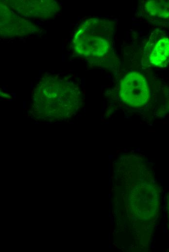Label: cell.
Listing matches in <instances>:
<instances>
[{"mask_svg":"<svg viewBox=\"0 0 169 252\" xmlns=\"http://www.w3.org/2000/svg\"><path fill=\"white\" fill-rule=\"evenodd\" d=\"M114 26L110 21L90 18L82 23L73 38L74 51L88 59L106 56L111 48Z\"/></svg>","mask_w":169,"mask_h":252,"instance_id":"1","label":"cell"},{"mask_svg":"<svg viewBox=\"0 0 169 252\" xmlns=\"http://www.w3.org/2000/svg\"><path fill=\"white\" fill-rule=\"evenodd\" d=\"M121 100L133 107L144 106L150 98V89L145 77L140 72L132 71L121 80L119 90Z\"/></svg>","mask_w":169,"mask_h":252,"instance_id":"2","label":"cell"},{"mask_svg":"<svg viewBox=\"0 0 169 252\" xmlns=\"http://www.w3.org/2000/svg\"><path fill=\"white\" fill-rule=\"evenodd\" d=\"M145 49L151 65L164 67L169 63V37L163 32L152 33Z\"/></svg>","mask_w":169,"mask_h":252,"instance_id":"3","label":"cell"},{"mask_svg":"<svg viewBox=\"0 0 169 252\" xmlns=\"http://www.w3.org/2000/svg\"><path fill=\"white\" fill-rule=\"evenodd\" d=\"M16 3L17 4L13 7L24 16L45 18L53 16L58 10V5L52 1L28 0Z\"/></svg>","mask_w":169,"mask_h":252,"instance_id":"4","label":"cell"},{"mask_svg":"<svg viewBox=\"0 0 169 252\" xmlns=\"http://www.w3.org/2000/svg\"><path fill=\"white\" fill-rule=\"evenodd\" d=\"M148 16L155 21L168 23L169 21V0H149L144 6Z\"/></svg>","mask_w":169,"mask_h":252,"instance_id":"5","label":"cell"}]
</instances>
